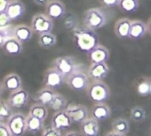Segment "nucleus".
<instances>
[{
  "label": "nucleus",
  "mask_w": 151,
  "mask_h": 136,
  "mask_svg": "<svg viewBox=\"0 0 151 136\" xmlns=\"http://www.w3.org/2000/svg\"><path fill=\"white\" fill-rule=\"evenodd\" d=\"M72 35L76 47L83 52L88 53L100 44V38L95 30L85 26L77 27Z\"/></svg>",
  "instance_id": "f257e3e1"
},
{
  "label": "nucleus",
  "mask_w": 151,
  "mask_h": 136,
  "mask_svg": "<svg viewBox=\"0 0 151 136\" xmlns=\"http://www.w3.org/2000/svg\"><path fill=\"white\" fill-rule=\"evenodd\" d=\"M88 99L94 103L106 102L111 97L109 85L103 81H92L87 87Z\"/></svg>",
  "instance_id": "f03ea898"
},
{
  "label": "nucleus",
  "mask_w": 151,
  "mask_h": 136,
  "mask_svg": "<svg viewBox=\"0 0 151 136\" xmlns=\"http://www.w3.org/2000/svg\"><path fill=\"white\" fill-rule=\"evenodd\" d=\"M107 24V17L101 8L93 7L87 10L83 15V26L89 29H96L103 28Z\"/></svg>",
  "instance_id": "7ed1b4c3"
},
{
  "label": "nucleus",
  "mask_w": 151,
  "mask_h": 136,
  "mask_svg": "<svg viewBox=\"0 0 151 136\" xmlns=\"http://www.w3.org/2000/svg\"><path fill=\"white\" fill-rule=\"evenodd\" d=\"M26 116L18 112L13 113L7 119L6 125L12 136H23L26 133Z\"/></svg>",
  "instance_id": "20e7f679"
},
{
  "label": "nucleus",
  "mask_w": 151,
  "mask_h": 136,
  "mask_svg": "<svg viewBox=\"0 0 151 136\" xmlns=\"http://www.w3.org/2000/svg\"><path fill=\"white\" fill-rule=\"evenodd\" d=\"M54 27V23L52 19L44 13H36L32 17L31 21L30 28L33 33L37 35L52 32Z\"/></svg>",
  "instance_id": "39448f33"
},
{
  "label": "nucleus",
  "mask_w": 151,
  "mask_h": 136,
  "mask_svg": "<svg viewBox=\"0 0 151 136\" xmlns=\"http://www.w3.org/2000/svg\"><path fill=\"white\" fill-rule=\"evenodd\" d=\"M52 67L57 69L65 78L78 70V64L75 59L67 55L57 57L52 62Z\"/></svg>",
  "instance_id": "423d86ee"
},
{
  "label": "nucleus",
  "mask_w": 151,
  "mask_h": 136,
  "mask_svg": "<svg viewBox=\"0 0 151 136\" xmlns=\"http://www.w3.org/2000/svg\"><path fill=\"white\" fill-rule=\"evenodd\" d=\"M65 82L72 90L75 91H83L87 88L90 83L87 74L79 70L65 78Z\"/></svg>",
  "instance_id": "0eeeda50"
},
{
  "label": "nucleus",
  "mask_w": 151,
  "mask_h": 136,
  "mask_svg": "<svg viewBox=\"0 0 151 136\" xmlns=\"http://www.w3.org/2000/svg\"><path fill=\"white\" fill-rule=\"evenodd\" d=\"M43 83L49 88L56 90L65 83V77L54 67L47 69L43 76Z\"/></svg>",
  "instance_id": "6e6552de"
},
{
  "label": "nucleus",
  "mask_w": 151,
  "mask_h": 136,
  "mask_svg": "<svg viewBox=\"0 0 151 136\" xmlns=\"http://www.w3.org/2000/svg\"><path fill=\"white\" fill-rule=\"evenodd\" d=\"M72 125V120L65 109L55 111L50 120V127L60 132L69 129Z\"/></svg>",
  "instance_id": "1a4fd4ad"
},
{
  "label": "nucleus",
  "mask_w": 151,
  "mask_h": 136,
  "mask_svg": "<svg viewBox=\"0 0 151 136\" xmlns=\"http://www.w3.org/2000/svg\"><path fill=\"white\" fill-rule=\"evenodd\" d=\"M69 114L72 124H81L83 121L89 117V110L85 105L79 104L67 105L65 108Z\"/></svg>",
  "instance_id": "9d476101"
},
{
  "label": "nucleus",
  "mask_w": 151,
  "mask_h": 136,
  "mask_svg": "<svg viewBox=\"0 0 151 136\" xmlns=\"http://www.w3.org/2000/svg\"><path fill=\"white\" fill-rule=\"evenodd\" d=\"M7 102L12 108L21 109L26 107L29 102V94L26 90L21 88L13 91L8 96Z\"/></svg>",
  "instance_id": "9b49d317"
},
{
  "label": "nucleus",
  "mask_w": 151,
  "mask_h": 136,
  "mask_svg": "<svg viewBox=\"0 0 151 136\" xmlns=\"http://www.w3.org/2000/svg\"><path fill=\"white\" fill-rule=\"evenodd\" d=\"M44 7V14L52 21L62 19L66 13L65 4L60 0H50Z\"/></svg>",
  "instance_id": "f8f14e48"
},
{
  "label": "nucleus",
  "mask_w": 151,
  "mask_h": 136,
  "mask_svg": "<svg viewBox=\"0 0 151 136\" xmlns=\"http://www.w3.org/2000/svg\"><path fill=\"white\" fill-rule=\"evenodd\" d=\"M110 72V69L106 63H91L88 67L87 76L91 81H103Z\"/></svg>",
  "instance_id": "ddd939ff"
},
{
  "label": "nucleus",
  "mask_w": 151,
  "mask_h": 136,
  "mask_svg": "<svg viewBox=\"0 0 151 136\" xmlns=\"http://www.w3.org/2000/svg\"><path fill=\"white\" fill-rule=\"evenodd\" d=\"M88 60L91 63H106L110 57L109 50L103 45H97L87 53Z\"/></svg>",
  "instance_id": "4468645a"
},
{
  "label": "nucleus",
  "mask_w": 151,
  "mask_h": 136,
  "mask_svg": "<svg viewBox=\"0 0 151 136\" xmlns=\"http://www.w3.org/2000/svg\"><path fill=\"white\" fill-rule=\"evenodd\" d=\"M5 13L12 21L19 20L24 15V4L21 0H10L5 10Z\"/></svg>",
  "instance_id": "2eb2a0df"
},
{
  "label": "nucleus",
  "mask_w": 151,
  "mask_h": 136,
  "mask_svg": "<svg viewBox=\"0 0 151 136\" xmlns=\"http://www.w3.org/2000/svg\"><path fill=\"white\" fill-rule=\"evenodd\" d=\"M80 133L82 136H98L100 125L97 121L88 117L80 124Z\"/></svg>",
  "instance_id": "dca6fc26"
},
{
  "label": "nucleus",
  "mask_w": 151,
  "mask_h": 136,
  "mask_svg": "<svg viewBox=\"0 0 151 136\" xmlns=\"http://www.w3.org/2000/svg\"><path fill=\"white\" fill-rule=\"evenodd\" d=\"M111 116V110L106 102L95 103L91 110V117L97 122L109 119Z\"/></svg>",
  "instance_id": "f3484780"
},
{
  "label": "nucleus",
  "mask_w": 151,
  "mask_h": 136,
  "mask_svg": "<svg viewBox=\"0 0 151 136\" xmlns=\"http://www.w3.org/2000/svg\"><path fill=\"white\" fill-rule=\"evenodd\" d=\"M147 26L145 22L140 20L131 21L128 38L134 41H139L145 36L147 33Z\"/></svg>",
  "instance_id": "a211bd4d"
},
{
  "label": "nucleus",
  "mask_w": 151,
  "mask_h": 136,
  "mask_svg": "<svg viewBox=\"0 0 151 136\" xmlns=\"http://www.w3.org/2000/svg\"><path fill=\"white\" fill-rule=\"evenodd\" d=\"M1 84L4 90L9 91L10 93L22 88V78L16 73H10L6 75L3 79Z\"/></svg>",
  "instance_id": "6ab92c4d"
},
{
  "label": "nucleus",
  "mask_w": 151,
  "mask_h": 136,
  "mask_svg": "<svg viewBox=\"0 0 151 136\" xmlns=\"http://www.w3.org/2000/svg\"><path fill=\"white\" fill-rule=\"evenodd\" d=\"M3 52L9 57H16L19 55L23 50L22 43L16 40L14 37L8 38L1 47Z\"/></svg>",
  "instance_id": "aec40b11"
},
{
  "label": "nucleus",
  "mask_w": 151,
  "mask_h": 136,
  "mask_svg": "<svg viewBox=\"0 0 151 136\" xmlns=\"http://www.w3.org/2000/svg\"><path fill=\"white\" fill-rule=\"evenodd\" d=\"M131 21L128 18H122L116 21L114 24V33L118 38L121 40L128 38Z\"/></svg>",
  "instance_id": "412c9836"
},
{
  "label": "nucleus",
  "mask_w": 151,
  "mask_h": 136,
  "mask_svg": "<svg viewBox=\"0 0 151 136\" xmlns=\"http://www.w3.org/2000/svg\"><path fill=\"white\" fill-rule=\"evenodd\" d=\"M33 32L30 26L25 24H19L13 26V37L22 44L29 42L32 38Z\"/></svg>",
  "instance_id": "4be33fe9"
},
{
  "label": "nucleus",
  "mask_w": 151,
  "mask_h": 136,
  "mask_svg": "<svg viewBox=\"0 0 151 136\" xmlns=\"http://www.w3.org/2000/svg\"><path fill=\"white\" fill-rule=\"evenodd\" d=\"M55 93V90L49 88L47 87H44L37 92L33 99L36 102L47 106L48 107V105L51 103L52 100L54 98Z\"/></svg>",
  "instance_id": "5701e85b"
},
{
  "label": "nucleus",
  "mask_w": 151,
  "mask_h": 136,
  "mask_svg": "<svg viewBox=\"0 0 151 136\" xmlns=\"http://www.w3.org/2000/svg\"><path fill=\"white\" fill-rule=\"evenodd\" d=\"M136 91L140 97H148L151 94V78L150 77L142 76L139 78L135 85Z\"/></svg>",
  "instance_id": "b1692460"
},
{
  "label": "nucleus",
  "mask_w": 151,
  "mask_h": 136,
  "mask_svg": "<svg viewBox=\"0 0 151 136\" xmlns=\"http://www.w3.org/2000/svg\"><path fill=\"white\" fill-rule=\"evenodd\" d=\"M44 122L38 118L27 115L26 116V131L33 135L38 133L44 130Z\"/></svg>",
  "instance_id": "393cba45"
},
{
  "label": "nucleus",
  "mask_w": 151,
  "mask_h": 136,
  "mask_svg": "<svg viewBox=\"0 0 151 136\" xmlns=\"http://www.w3.org/2000/svg\"><path fill=\"white\" fill-rule=\"evenodd\" d=\"M48 114L49 112L47 106L38 102L31 105L29 110V113H28V115H29V116L38 118V119L44 121V122L48 117Z\"/></svg>",
  "instance_id": "a878e982"
},
{
  "label": "nucleus",
  "mask_w": 151,
  "mask_h": 136,
  "mask_svg": "<svg viewBox=\"0 0 151 136\" xmlns=\"http://www.w3.org/2000/svg\"><path fill=\"white\" fill-rule=\"evenodd\" d=\"M38 44L41 48L49 49L57 44V38L52 32H47V33L41 34L38 35Z\"/></svg>",
  "instance_id": "bb28decb"
},
{
  "label": "nucleus",
  "mask_w": 151,
  "mask_h": 136,
  "mask_svg": "<svg viewBox=\"0 0 151 136\" xmlns=\"http://www.w3.org/2000/svg\"><path fill=\"white\" fill-rule=\"evenodd\" d=\"M139 0H119L117 7L124 13H135L139 7Z\"/></svg>",
  "instance_id": "cd10ccee"
},
{
  "label": "nucleus",
  "mask_w": 151,
  "mask_h": 136,
  "mask_svg": "<svg viewBox=\"0 0 151 136\" xmlns=\"http://www.w3.org/2000/svg\"><path fill=\"white\" fill-rule=\"evenodd\" d=\"M111 128L112 131L127 135L130 131V123L126 119L118 118L112 122Z\"/></svg>",
  "instance_id": "c85d7f7f"
},
{
  "label": "nucleus",
  "mask_w": 151,
  "mask_h": 136,
  "mask_svg": "<svg viewBox=\"0 0 151 136\" xmlns=\"http://www.w3.org/2000/svg\"><path fill=\"white\" fill-rule=\"evenodd\" d=\"M67 105L68 102L66 99L59 93H55V95L52 100L51 103L48 105V107L54 111H58V110H64Z\"/></svg>",
  "instance_id": "c756f323"
},
{
  "label": "nucleus",
  "mask_w": 151,
  "mask_h": 136,
  "mask_svg": "<svg viewBox=\"0 0 151 136\" xmlns=\"http://www.w3.org/2000/svg\"><path fill=\"white\" fill-rule=\"evenodd\" d=\"M146 116H147V114L145 109L139 106H136L133 107L130 113V119L136 123L142 122L143 121L145 120Z\"/></svg>",
  "instance_id": "7c9ffc66"
},
{
  "label": "nucleus",
  "mask_w": 151,
  "mask_h": 136,
  "mask_svg": "<svg viewBox=\"0 0 151 136\" xmlns=\"http://www.w3.org/2000/svg\"><path fill=\"white\" fill-rule=\"evenodd\" d=\"M13 113V108L10 107L7 100L0 99V117L4 120H7Z\"/></svg>",
  "instance_id": "2f4dec72"
},
{
  "label": "nucleus",
  "mask_w": 151,
  "mask_h": 136,
  "mask_svg": "<svg viewBox=\"0 0 151 136\" xmlns=\"http://www.w3.org/2000/svg\"><path fill=\"white\" fill-rule=\"evenodd\" d=\"M13 37V26L11 25L0 27V48L8 38Z\"/></svg>",
  "instance_id": "473e14b6"
},
{
  "label": "nucleus",
  "mask_w": 151,
  "mask_h": 136,
  "mask_svg": "<svg viewBox=\"0 0 151 136\" xmlns=\"http://www.w3.org/2000/svg\"><path fill=\"white\" fill-rule=\"evenodd\" d=\"M41 136H63V135L60 131L50 127L43 130Z\"/></svg>",
  "instance_id": "72a5a7b5"
},
{
  "label": "nucleus",
  "mask_w": 151,
  "mask_h": 136,
  "mask_svg": "<svg viewBox=\"0 0 151 136\" xmlns=\"http://www.w3.org/2000/svg\"><path fill=\"white\" fill-rule=\"evenodd\" d=\"M12 21L8 18L5 11L0 12V27H4L11 25Z\"/></svg>",
  "instance_id": "f704fd0d"
},
{
  "label": "nucleus",
  "mask_w": 151,
  "mask_h": 136,
  "mask_svg": "<svg viewBox=\"0 0 151 136\" xmlns=\"http://www.w3.org/2000/svg\"><path fill=\"white\" fill-rule=\"evenodd\" d=\"M99 2L104 8H111L117 6L119 0H99Z\"/></svg>",
  "instance_id": "c9c22d12"
},
{
  "label": "nucleus",
  "mask_w": 151,
  "mask_h": 136,
  "mask_svg": "<svg viewBox=\"0 0 151 136\" xmlns=\"http://www.w3.org/2000/svg\"><path fill=\"white\" fill-rule=\"evenodd\" d=\"M0 136H12L6 125V123H2L0 125Z\"/></svg>",
  "instance_id": "e433bc0d"
},
{
  "label": "nucleus",
  "mask_w": 151,
  "mask_h": 136,
  "mask_svg": "<svg viewBox=\"0 0 151 136\" xmlns=\"http://www.w3.org/2000/svg\"><path fill=\"white\" fill-rule=\"evenodd\" d=\"M10 0H0V12L5 11Z\"/></svg>",
  "instance_id": "4c0bfd02"
},
{
  "label": "nucleus",
  "mask_w": 151,
  "mask_h": 136,
  "mask_svg": "<svg viewBox=\"0 0 151 136\" xmlns=\"http://www.w3.org/2000/svg\"><path fill=\"white\" fill-rule=\"evenodd\" d=\"M32 1L36 5L45 6L50 0H32Z\"/></svg>",
  "instance_id": "58836bf2"
},
{
  "label": "nucleus",
  "mask_w": 151,
  "mask_h": 136,
  "mask_svg": "<svg viewBox=\"0 0 151 136\" xmlns=\"http://www.w3.org/2000/svg\"><path fill=\"white\" fill-rule=\"evenodd\" d=\"M105 136H127V135H124V134L118 133V132H114V131H110V132H108Z\"/></svg>",
  "instance_id": "ea45409f"
},
{
  "label": "nucleus",
  "mask_w": 151,
  "mask_h": 136,
  "mask_svg": "<svg viewBox=\"0 0 151 136\" xmlns=\"http://www.w3.org/2000/svg\"><path fill=\"white\" fill-rule=\"evenodd\" d=\"M63 136H81V134L76 131H69Z\"/></svg>",
  "instance_id": "a19ab883"
},
{
  "label": "nucleus",
  "mask_w": 151,
  "mask_h": 136,
  "mask_svg": "<svg viewBox=\"0 0 151 136\" xmlns=\"http://www.w3.org/2000/svg\"><path fill=\"white\" fill-rule=\"evenodd\" d=\"M3 91H4V88H3V86H2V84H1V82H0V97H1V94H2Z\"/></svg>",
  "instance_id": "79ce46f5"
},
{
  "label": "nucleus",
  "mask_w": 151,
  "mask_h": 136,
  "mask_svg": "<svg viewBox=\"0 0 151 136\" xmlns=\"http://www.w3.org/2000/svg\"><path fill=\"white\" fill-rule=\"evenodd\" d=\"M2 123H4V119H1V117H0V125H1Z\"/></svg>",
  "instance_id": "37998d69"
}]
</instances>
